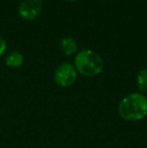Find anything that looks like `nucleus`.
<instances>
[{"label":"nucleus","instance_id":"1","mask_svg":"<svg viewBox=\"0 0 147 148\" xmlns=\"http://www.w3.org/2000/svg\"><path fill=\"white\" fill-rule=\"evenodd\" d=\"M118 113L126 121H139L147 115V98L141 93H132L121 100Z\"/></svg>","mask_w":147,"mask_h":148},{"label":"nucleus","instance_id":"2","mask_svg":"<svg viewBox=\"0 0 147 148\" xmlns=\"http://www.w3.org/2000/svg\"><path fill=\"white\" fill-rule=\"evenodd\" d=\"M75 68L77 72L85 77H95L104 68L101 56L92 49H83L75 57Z\"/></svg>","mask_w":147,"mask_h":148},{"label":"nucleus","instance_id":"3","mask_svg":"<svg viewBox=\"0 0 147 148\" xmlns=\"http://www.w3.org/2000/svg\"><path fill=\"white\" fill-rule=\"evenodd\" d=\"M77 72L74 64L63 62L55 71V82L59 87L68 88L74 85L77 80Z\"/></svg>","mask_w":147,"mask_h":148},{"label":"nucleus","instance_id":"4","mask_svg":"<svg viewBox=\"0 0 147 148\" xmlns=\"http://www.w3.org/2000/svg\"><path fill=\"white\" fill-rule=\"evenodd\" d=\"M43 8L42 0H23L18 5L17 11L23 20H34L38 17Z\"/></svg>","mask_w":147,"mask_h":148},{"label":"nucleus","instance_id":"5","mask_svg":"<svg viewBox=\"0 0 147 148\" xmlns=\"http://www.w3.org/2000/svg\"><path fill=\"white\" fill-rule=\"evenodd\" d=\"M59 49L64 55L71 56L78 51V43L72 36H65L59 41Z\"/></svg>","mask_w":147,"mask_h":148},{"label":"nucleus","instance_id":"6","mask_svg":"<svg viewBox=\"0 0 147 148\" xmlns=\"http://www.w3.org/2000/svg\"><path fill=\"white\" fill-rule=\"evenodd\" d=\"M23 55L18 51H12L8 53V56L5 59V64L7 66L11 69H17L22 66L23 64Z\"/></svg>","mask_w":147,"mask_h":148},{"label":"nucleus","instance_id":"7","mask_svg":"<svg viewBox=\"0 0 147 148\" xmlns=\"http://www.w3.org/2000/svg\"><path fill=\"white\" fill-rule=\"evenodd\" d=\"M137 88L142 93H147V68L141 69L136 79Z\"/></svg>","mask_w":147,"mask_h":148},{"label":"nucleus","instance_id":"8","mask_svg":"<svg viewBox=\"0 0 147 148\" xmlns=\"http://www.w3.org/2000/svg\"><path fill=\"white\" fill-rule=\"evenodd\" d=\"M6 47H7V43H6V40L3 38V36L0 35V57L5 53Z\"/></svg>","mask_w":147,"mask_h":148},{"label":"nucleus","instance_id":"9","mask_svg":"<svg viewBox=\"0 0 147 148\" xmlns=\"http://www.w3.org/2000/svg\"><path fill=\"white\" fill-rule=\"evenodd\" d=\"M67 1H76V0H67Z\"/></svg>","mask_w":147,"mask_h":148}]
</instances>
